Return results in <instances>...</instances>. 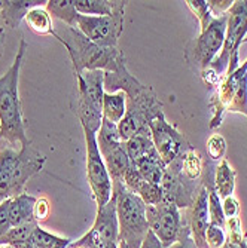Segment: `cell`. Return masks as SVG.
Segmentation results:
<instances>
[{"mask_svg":"<svg viewBox=\"0 0 247 248\" xmlns=\"http://www.w3.org/2000/svg\"><path fill=\"white\" fill-rule=\"evenodd\" d=\"M222 208H223V216H225V218L240 217L241 207H240V202L234 198V195L222 201Z\"/></svg>","mask_w":247,"mask_h":248,"instance_id":"74e56055","label":"cell"},{"mask_svg":"<svg viewBox=\"0 0 247 248\" xmlns=\"http://www.w3.org/2000/svg\"><path fill=\"white\" fill-rule=\"evenodd\" d=\"M47 5V3H45ZM24 21L27 22L29 29L39 34V36H48V34H54V24H52V16L49 15V12L47 11L45 6H36L32 8L26 16Z\"/></svg>","mask_w":247,"mask_h":248,"instance_id":"cb8c5ba5","label":"cell"},{"mask_svg":"<svg viewBox=\"0 0 247 248\" xmlns=\"http://www.w3.org/2000/svg\"><path fill=\"white\" fill-rule=\"evenodd\" d=\"M124 14L125 8H121L106 16H89L79 14L76 29L100 46L118 48V40L124 31Z\"/></svg>","mask_w":247,"mask_h":248,"instance_id":"8fae6325","label":"cell"},{"mask_svg":"<svg viewBox=\"0 0 247 248\" xmlns=\"http://www.w3.org/2000/svg\"><path fill=\"white\" fill-rule=\"evenodd\" d=\"M32 242L34 248H69V245L72 244V239L54 235L48 231L42 229L40 226H37L32 236Z\"/></svg>","mask_w":247,"mask_h":248,"instance_id":"4dcf8cb0","label":"cell"},{"mask_svg":"<svg viewBox=\"0 0 247 248\" xmlns=\"http://www.w3.org/2000/svg\"><path fill=\"white\" fill-rule=\"evenodd\" d=\"M103 161L106 164V168H107V172L110 175V180H112V183H115V182H122V177L125 174V171L130 168L131 165V161H130V157L125 152V147H124V143L114 149V150H110L109 153L103 155Z\"/></svg>","mask_w":247,"mask_h":248,"instance_id":"44dd1931","label":"cell"},{"mask_svg":"<svg viewBox=\"0 0 247 248\" xmlns=\"http://www.w3.org/2000/svg\"><path fill=\"white\" fill-rule=\"evenodd\" d=\"M27 51V42L21 37L16 57L8 72L0 78V141L6 143V147L16 144L29 146L32 141L26 132V122L22 118V107L19 100V72L22 60Z\"/></svg>","mask_w":247,"mask_h":248,"instance_id":"6da1fadb","label":"cell"},{"mask_svg":"<svg viewBox=\"0 0 247 248\" xmlns=\"http://www.w3.org/2000/svg\"><path fill=\"white\" fill-rule=\"evenodd\" d=\"M82 129L86 144V180L99 208L106 205L110 201L112 193H114V185H112L106 164L99 150L96 132H93L86 126H82Z\"/></svg>","mask_w":247,"mask_h":248,"instance_id":"30bf717a","label":"cell"},{"mask_svg":"<svg viewBox=\"0 0 247 248\" xmlns=\"http://www.w3.org/2000/svg\"><path fill=\"white\" fill-rule=\"evenodd\" d=\"M47 2H39V0H5V26L15 29L19 26L21 19H24L26 14L36 6H43Z\"/></svg>","mask_w":247,"mask_h":248,"instance_id":"7402d4cb","label":"cell"},{"mask_svg":"<svg viewBox=\"0 0 247 248\" xmlns=\"http://www.w3.org/2000/svg\"><path fill=\"white\" fill-rule=\"evenodd\" d=\"M163 193H164V202L174 204L177 208H189L192 202L201 187L195 185V182L188 180L182 171L181 164H179V157L167 167L164 178H163Z\"/></svg>","mask_w":247,"mask_h":248,"instance_id":"9a60e30c","label":"cell"},{"mask_svg":"<svg viewBox=\"0 0 247 248\" xmlns=\"http://www.w3.org/2000/svg\"><path fill=\"white\" fill-rule=\"evenodd\" d=\"M124 147H125V152H127L131 162H136V161L142 159L143 156H146L148 153H150L155 149L152 137H150V131L134 135V137H131L130 140H127L124 143Z\"/></svg>","mask_w":247,"mask_h":248,"instance_id":"4316f807","label":"cell"},{"mask_svg":"<svg viewBox=\"0 0 247 248\" xmlns=\"http://www.w3.org/2000/svg\"><path fill=\"white\" fill-rule=\"evenodd\" d=\"M146 218L149 223V231L167 248L177 241L185 224L181 208L164 201L158 205L146 207Z\"/></svg>","mask_w":247,"mask_h":248,"instance_id":"5bb4252c","label":"cell"},{"mask_svg":"<svg viewBox=\"0 0 247 248\" xmlns=\"http://www.w3.org/2000/svg\"><path fill=\"white\" fill-rule=\"evenodd\" d=\"M37 226H39V223L33 220V221L21 224V226L12 228L3 238H0V245H9L12 248H16L22 244L32 241V236Z\"/></svg>","mask_w":247,"mask_h":248,"instance_id":"f1b7e54d","label":"cell"},{"mask_svg":"<svg viewBox=\"0 0 247 248\" xmlns=\"http://www.w3.org/2000/svg\"><path fill=\"white\" fill-rule=\"evenodd\" d=\"M45 8H47L51 16H55L57 19L63 21L66 26L76 27L79 14L75 8L73 0H49L45 5Z\"/></svg>","mask_w":247,"mask_h":248,"instance_id":"d4e9b609","label":"cell"},{"mask_svg":"<svg viewBox=\"0 0 247 248\" xmlns=\"http://www.w3.org/2000/svg\"><path fill=\"white\" fill-rule=\"evenodd\" d=\"M228 15L214 16L210 26L199 31V36L192 39L185 48V60L191 69L198 75L212 65L214 58L220 54L227 33Z\"/></svg>","mask_w":247,"mask_h":248,"instance_id":"ba28073f","label":"cell"},{"mask_svg":"<svg viewBox=\"0 0 247 248\" xmlns=\"http://www.w3.org/2000/svg\"><path fill=\"white\" fill-rule=\"evenodd\" d=\"M119 242V226L116 216V201L112 195L106 205L97 208V216L93 228L89 229L81 239L72 241L69 248H97L106 244Z\"/></svg>","mask_w":247,"mask_h":248,"instance_id":"7c38bea8","label":"cell"},{"mask_svg":"<svg viewBox=\"0 0 247 248\" xmlns=\"http://www.w3.org/2000/svg\"><path fill=\"white\" fill-rule=\"evenodd\" d=\"M179 164H181L182 174L191 182H197L203 174V157L192 146L179 157Z\"/></svg>","mask_w":247,"mask_h":248,"instance_id":"83f0119b","label":"cell"},{"mask_svg":"<svg viewBox=\"0 0 247 248\" xmlns=\"http://www.w3.org/2000/svg\"><path fill=\"white\" fill-rule=\"evenodd\" d=\"M227 241V231L216 226V224L209 223L207 231H206V244L207 248H220Z\"/></svg>","mask_w":247,"mask_h":248,"instance_id":"d590c367","label":"cell"},{"mask_svg":"<svg viewBox=\"0 0 247 248\" xmlns=\"http://www.w3.org/2000/svg\"><path fill=\"white\" fill-rule=\"evenodd\" d=\"M185 3L189 8V11L194 14V16L198 19L201 31H204L210 26V22L214 18L212 15L210 9H209L207 2H206V0H188V2H185Z\"/></svg>","mask_w":247,"mask_h":248,"instance_id":"1f68e13d","label":"cell"},{"mask_svg":"<svg viewBox=\"0 0 247 248\" xmlns=\"http://www.w3.org/2000/svg\"><path fill=\"white\" fill-rule=\"evenodd\" d=\"M207 155L213 162H220L222 159H225V153H227V140L222 134H212L207 144Z\"/></svg>","mask_w":247,"mask_h":248,"instance_id":"836d02e7","label":"cell"},{"mask_svg":"<svg viewBox=\"0 0 247 248\" xmlns=\"http://www.w3.org/2000/svg\"><path fill=\"white\" fill-rule=\"evenodd\" d=\"M188 224L191 236L198 248H207L206 244V231L209 226V199L207 190L201 183V187L192 202V205L186 208V216L183 217Z\"/></svg>","mask_w":247,"mask_h":248,"instance_id":"2e32d148","label":"cell"},{"mask_svg":"<svg viewBox=\"0 0 247 248\" xmlns=\"http://www.w3.org/2000/svg\"><path fill=\"white\" fill-rule=\"evenodd\" d=\"M96 139H97V146L99 150L103 155L109 153L110 150H114L116 147H119L124 141L119 137V132H118V125L112 124L106 119H103L101 126L99 129V132L96 134Z\"/></svg>","mask_w":247,"mask_h":248,"instance_id":"484cf974","label":"cell"},{"mask_svg":"<svg viewBox=\"0 0 247 248\" xmlns=\"http://www.w3.org/2000/svg\"><path fill=\"white\" fill-rule=\"evenodd\" d=\"M118 248H128V247H127L124 242H121V241H119V244H118Z\"/></svg>","mask_w":247,"mask_h":248,"instance_id":"7dc6e473","label":"cell"},{"mask_svg":"<svg viewBox=\"0 0 247 248\" xmlns=\"http://www.w3.org/2000/svg\"><path fill=\"white\" fill-rule=\"evenodd\" d=\"M185 220V218H183ZM170 248H198L191 236V232H189V228H188V224L185 223L183 224V228L181 231V235H179L177 241L170 247Z\"/></svg>","mask_w":247,"mask_h":248,"instance_id":"ab89813d","label":"cell"},{"mask_svg":"<svg viewBox=\"0 0 247 248\" xmlns=\"http://www.w3.org/2000/svg\"><path fill=\"white\" fill-rule=\"evenodd\" d=\"M146 180L142 177V174L139 172V170L136 168V165H134L131 162L130 168L125 171L124 177H122V185L134 195H137V192L140 190V187L145 185Z\"/></svg>","mask_w":247,"mask_h":248,"instance_id":"e575fe53","label":"cell"},{"mask_svg":"<svg viewBox=\"0 0 247 248\" xmlns=\"http://www.w3.org/2000/svg\"><path fill=\"white\" fill-rule=\"evenodd\" d=\"M140 248H167V247H164V245L160 242V239L156 238V236L149 231L148 235H146V238H145V241L142 242Z\"/></svg>","mask_w":247,"mask_h":248,"instance_id":"b9f144b4","label":"cell"},{"mask_svg":"<svg viewBox=\"0 0 247 248\" xmlns=\"http://www.w3.org/2000/svg\"><path fill=\"white\" fill-rule=\"evenodd\" d=\"M60 43L64 45L73 64V73L85 70L116 72L125 64V55L118 48H104L89 40L76 27L66 26L61 31L52 34Z\"/></svg>","mask_w":247,"mask_h":248,"instance_id":"7a4b0ae2","label":"cell"},{"mask_svg":"<svg viewBox=\"0 0 247 248\" xmlns=\"http://www.w3.org/2000/svg\"><path fill=\"white\" fill-rule=\"evenodd\" d=\"M227 241L220 248H247V233L243 231L240 217L227 218Z\"/></svg>","mask_w":247,"mask_h":248,"instance_id":"f546056e","label":"cell"},{"mask_svg":"<svg viewBox=\"0 0 247 248\" xmlns=\"http://www.w3.org/2000/svg\"><path fill=\"white\" fill-rule=\"evenodd\" d=\"M3 11H5V0H0V30H3V27H5Z\"/></svg>","mask_w":247,"mask_h":248,"instance_id":"7bdbcfd3","label":"cell"},{"mask_svg":"<svg viewBox=\"0 0 247 248\" xmlns=\"http://www.w3.org/2000/svg\"><path fill=\"white\" fill-rule=\"evenodd\" d=\"M49 216V201L47 198H37L36 199V204H34V210H33V217L34 220L43 221L47 220V217Z\"/></svg>","mask_w":247,"mask_h":248,"instance_id":"f35d334b","label":"cell"},{"mask_svg":"<svg viewBox=\"0 0 247 248\" xmlns=\"http://www.w3.org/2000/svg\"><path fill=\"white\" fill-rule=\"evenodd\" d=\"M235 178H237V171L231 167V164L227 159H222L216 167L213 175L214 190L222 201L232 196L235 190Z\"/></svg>","mask_w":247,"mask_h":248,"instance_id":"d6986e66","label":"cell"},{"mask_svg":"<svg viewBox=\"0 0 247 248\" xmlns=\"http://www.w3.org/2000/svg\"><path fill=\"white\" fill-rule=\"evenodd\" d=\"M114 195L116 201V216L119 226V241L128 248H140L149 232L145 202L131 193L122 182H115Z\"/></svg>","mask_w":247,"mask_h":248,"instance_id":"52a82bcc","label":"cell"},{"mask_svg":"<svg viewBox=\"0 0 247 248\" xmlns=\"http://www.w3.org/2000/svg\"><path fill=\"white\" fill-rule=\"evenodd\" d=\"M212 108L210 129L220 126L227 113H240L247 116V60L235 70H227L209 103Z\"/></svg>","mask_w":247,"mask_h":248,"instance_id":"277c9868","label":"cell"},{"mask_svg":"<svg viewBox=\"0 0 247 248\" xmlns=\"http://www.w3.org/2000/svg\"><path fill=\"white\" fill-rule=\"evenodd\" d=\"M0 248H12V247H9V245H0Z\"/></svg>","mask_w":247,"mask_h":248,"instance_id":"c3c4849f","label":"cell"},{"mask_svg":"<svg viewBox=\"0 0 247 248\" xmlns=\"http://www.w3.org/2000/svg\"><path fill=\"white\" fill-rule=\"evenodd\" d=\"M127 95V111L124 119L118 124V132L121 140L125 143L131 137L149 131V124L158 116L164 115L163 103L155 91L139 82Z\"/></svg>","mask_w":247,"mask_h":248,"instance_id":"8992f818","label":"cell"},{"mask_svg":"<svg viewBox=\"0 0 247 248\" xmlns=\"http://www.w3.org/2000/svg\"><path fill=\"white\" fill-rule=\"evenodd\" d=\"M127 111V95L122 91L118 93H104L103 98V119L118 125Z\"/></svg>","mask_w":247,"mask_h":248,"instance_id":"603a6c76","label":"cell"},{"mask_svg":"<svg viewBox=\"0 0 247 248\" xmlns=\"http://www.w3.org/2000/svg\"><path fill=\"white\" fill-rule=\"evenodd\" d=\"M207 5H209V9L213 16H222L231 9L234 2L232 0H220V2L219 0H209Z\"/></svg>","mask_w":247,"mask_h":248,"instance_id":"60d3db41","label":"cell"},{"mask_svg":"<svg viewBox=\"0 0 247 248\" xmlns=\"http://www.w3.org/2000/svg\"><path fill=\"white\" fill-rule=\"evenodd\" d=\"M12 229L9 218V199L0 202V238H3Z\"/></svg>","mask_w":247,"mask_h":248,"instance_id":"8d00e7d4","label":"cell"},{"mask_svg":"<svg viewBox=\"0 0 247 248\" xmlns=\"http://www.w3.org/2000/svg\"><path fill=\"white\" fill-rule=\"evenodd\" d=\"M227 33L220 54L212 62V69L222 78L227 73L230 61L238 54L241 43L247 36V0H237L227 12Z\"/></svg>","mask_w":247,"mask_h":248,"instance_id":"9c48e42d","label":"cell"},{"mask_svg":"<svg viewBox=\"0 0 247 248\" xmlns=\"http://www.w3.org/2000/svg\"><path fill=\"white\" fill-rule=\"evenodd\" d=\"M132 164L136 165V168L139 170V172L142 174V177L146 180V182L153 183V185L163 183V178H164L167 167L155 149L150 153H148L146 156H143L142 159L132 162Z\"/></svg>","mask_w":247,"mask_h":248,"instance_id":"ac0fdd59","label":"cell"},{"mask_svg":"<svg viewBox=\"0 0 247 248\" xmlns=\"http://www.w3.org/2000/svg\"><path fill=\"white\" fill-rule=\"evenodd\" d=\"M75 8L81 15L89 16H106L112 15L121 8H125L128 2H112V0H73Z\"/></svg>","mask_w":247,"mask_h":248,"instance_id":"ffe728a7","label":"cell"},{"mask_svg":"<svg viewBox=\"0 0 247 248\" xmlns=\"http://www.w3.org/2000/svg\"><path fill=\"white\" fill-rule=\"evenodd\" d=\"M5 39H6L5 30H0V55H2V52H3V46H5Z\"/></svg>","mask_w":247,"mask_h":248,"instance_id":"ee69618b","label":"cell"},{"mask_svg":"<svg viewBox=\"0 0 247 248\" xmlns=\"http://www.w3.org/2000/svg\"><path fill=\"white\" fill-rule=\"evenodd\" d=\"M149 131L155 150L158 152L165 167L173 164L191 147L185 135L179 132L177 128L165 119V115L153 119L149 124Z\"/></svg>","mask_w":247,"mask_h":248,"instance_id":"4fadbf2b","label":"cell"},{"mask_svg":"<svg viewBox=\"0 0 247 248\" xmlns=\"http://www.w3.org/2000/svg\"><path fill=\"white\" fill-rule=\"evenodd\" d=\"M75 75V97L72 100L73 113L82 126L99 132L103 122L104 72L85 70Z\"/></svg>","mask_w":247,"mask_h":248,"instance_id":"5b68a950","label":"cell"},{"mask_svg":"<svg viewBox=\"0 0 247 248\" xmlns=\"http://www.w3.org/2000/svg\"><path fill=\"white\" fill-rule=\"evenodd\" d=\"M118 244H119V242H118ZM118 244L112 242V244H106V245H103V247H99V248H118Z\"/></svg>","mask_w":247,"mask_h":248,"instance_id":"bcb514c9","label":"cell"},{"mask_svg":"<svg viewBox=\"0 0 247 248\" xmlns=\"http://www.w3.org/2000/svg\"><path fill=\"white\" fill-rule=\"evenodd\" d=\"M137 196L145 202L146 207L158 205L164 201V193H163L161 185H153V183H149V182H145V185L137 192Z\"/></svg>","mask_w":247,"mask_h":248,"instance_id":"d6a6232c","label":"cell"},{"mask_svg":"<svg viewBox=\"0 0 247 248\" xmlns=\"http://www.w3.org/2000/svg\"><path fill=\"white\" fill-rule=\"evenodd\" d=\"M36 199L37 198L26 192L9 199V218H11L12 228L21 226V224L34 220L33 210H34Z\"/></svg>","mask_w":247,"mask_h":248,"instance_id":"e0dca14e","label":"cell"},{"mask_svg":"<svg viewBox=\"0 0 247 248\" xmlns=\"http://www.w3.org/2000/svg\"><path fill=\"white\" fill-rule=\"evenodd\" d=\"M47 156L32 144L19 150L3 147L0 150V202L24 193L29 180L43 170Z\"/></svg>","mask_w":247,"mask_h":248,"instance_id":"3957f363","label":"cell"},{"mask_svg":"<svg viewBox=\"0 0 247 248\" xmlns=\"http://www.w3.org/2000/svg\"><path fill=\"white\" fill-rule=\"evenodd\" d=\"M16 248H34V245H33L32 241H29V242H26V244H22V245L16 247Z\"/></svg>","mask_w":247,"mask_h":248,"instance_id":"f6af8a7d","label":"cell"}]
</instances>
